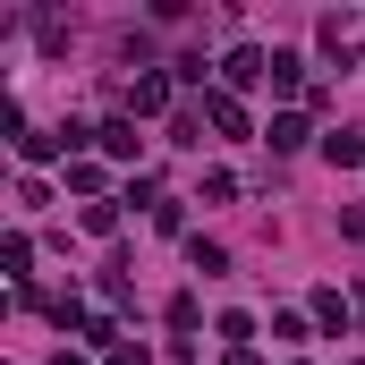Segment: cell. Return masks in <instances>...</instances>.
Segmentation results:
<instances>
[{
  "label": "cell",
  "mask_w": 365,
  "mask_h": 365,
  "mask_svg": "<svg viewBox=\"0 0 365 365\" xmlns=\"http://www.w3.org/2000/svg\"><path fill=\"white\" fill-rule=\"evenodd\" d=\"M323 162H331V170H357V162H365V136H357V128H331V136H323Z\"/></svg>",
  "instance_id": "obj_4"
},
{
  "label": "cell",
  "mask_w": 365,
  "mask_h": 365,
  "mask_svg": "<svg viewBox=\"0 0 365 365\" xmlns=\"http://www.w3.org/2000/svg\"><path fill=\"white\" fill-rule=\"evenodd\" d=\"M93 136H102L110 162H136V119H110V128H93Z\"/></svg>",
  "instance_id": "obj_5"
},
{
  "label": "cell",
  "mask_w": 365,
  "mask_h": 365,
  "mask_svg": "<svg viewBox=\"0 0 365 365\" xmlns=\"http://www.w3.org/2000/svg\"><path fill=\"white\" fill-rule=\"evenodd\" d=\"M17 145H26V162H51V153H77V145H86V128H26Z\"/></svg>",
  "instance_id": "obj_1"
},
{
  "label": "cell",
  "mask_w": 365,
  "mask_h": 365,
  "mask_svg": "<svg viewBox=\"0 0 365 365\" xmlns=\"http://www.w3.org/2000/svg\"><path fill=\"white\" fill-rule=\"evenodd\" d=\"M204 110H212V128H221V136H247V110H238V102H230V93H212V102H204Z\"/></svg>",
  "instance_id": "obj_6"
},
{
  "label": "cell",
  "mask_w": 365,
  "mask_h": 365,
  "mask_svg": "<svg viewBox=\"0 0 365 365\" xmlns=\"http://www.w3.org/2000/svg\"><path fill=\"white\" fill-rule=\"evenodd\" d=\"M314 323H323V331H349V306H340V289H314Z\"/></svg>",
  "instance_id": "obj_7"
},
{
  "label": "cell",
  "mask_w": 365,
  "mask_h": 365,
  "mask_svg": "<svg viewBox=\"0 0 365 365\" xmlns=\"http://www.w3.org/2000/svg\"><path fill=\"white\" fill-rule=\"evenodd\" d=\"M153 110H170V77H136L128 86V119H153Z\"/></svg>",
  "instance_id": "obj_3"
},
{
  "label": "cell",
  "mask_w": 365,
  "mask_h": 365,
  "mask_svg": "<svg viewBox=\"0 0 365 365\" xmlns=\"http://www.w3.org/2000/svg\"><path fill=\"white\" fill-rule=\"evenodd\" d=\"M297 68H306L297 51H272V93H297Z\"/></svg>",
  "instance_id": "obj_9"
},
{
  "label": "cell",
  "mask_w": 365,
  "mask_h": 365,
  "mask_svg": "<svg viewBox=\"0 0 365 365\" xmlns=\"http://www.w3.org/2000/svg\"><path fill=\"white\" fill-rule=\"evenodd\" d=\"M102 365H145V349H128V340H119V349H110Z\"/></svg>",
  "instance_id": "obj_10"
},
{
  "label": "cell",
  "mask_w": 365,
  "mask_h": 365,
  "mask_svg": "<svg viewBox=\"0 0 365 365\" xmlns=\"http://www.w3.org/2000/svg\"><path fill=\"white\" fill-rule=\"evenodd\" d=\"M323 51L331 60H357L365 51V17H323Z\"/></svg>",
  "instance_id": "obj_2"
},
{
  "label": "cell",
  "mask_w": 365,
  "mask_h": 365,
  "mask_svg": "<svg viewBox=\"0 0 365 365\" xmlns=\"http://www.w3.org/2000/svg\"><path fill=\"white\" fill-rule=\"evenodd\" d=\"M297 145H306V119H297V110H280V119H272V153H297Z\"/></svg>",
  "instance_id": "obj_8"
}]
</instances>
